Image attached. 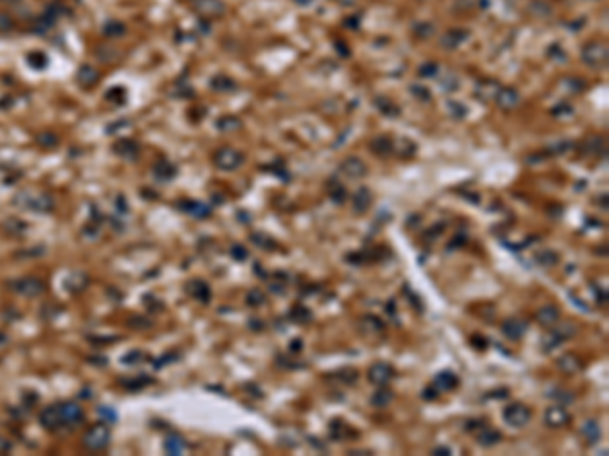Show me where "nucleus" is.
<instances>
[{"instance_id": "1", "label": "nucleus", "mask_w": 609, "mask_h": 456, "mask_svg": "<svg viewBox=\"0 0 609 456\" xmlns=\"http://www.w3.org/2000/svg\"><path fill=\"white\" fill-rule=\"evenodd\" d=\"M530 418H532V412H530L528 405H524V403H510L504 410V422L512 428L526 426L530 422Z\"/></svg>"}, {"instance_id": "2", "label": "nucleus", "mask_w": 609, "mask_h": 456, "mask_svg": "<svg viewBox=\"0 0 609 456\" xmlns=\"http://www.w3.org/2000/svg\"><path fill=\"white\" fill-rule=\"evenodd\" d=\"M581 57L589 67H603L607 63V45L597 43V41L589 43L583 47Z\"/></svg>"}, {"instance_id": "3", "label": "nucleus", "mask_w": 609, "mask_h": 456, "mask_svg": "<svg viewBox=\"0 0 609 456\" xmlns=\"http://www.w3.org/2000/svg\"><path fill=\"white\" fill-rule=\"evenodd\" d=\"M215 164L222 168V171H236L242 162H244V156L240 154L238 150H234V148H222V150H217L215 152Z\"/></svg>"}, {"instance_id": "4", "label": "nucleus", "mask_w": 609, "mask_h": 456, "mask_svg": "<svg viewBox=\"0 0 609 456\" xmlns=\"http://www.w3.org/2000/svg\"><path fill=\"white\" fill-rule=\"evenodd\" d=\"M83 444H86L90 450H104L108 444H110V432H108V428L106 426H94L88 434H86V438H83Z\"/></svg>"}, {"instance_id": "5", "label": "nucleus", "mask_w": 609, "mask_h": 456, "mask_svg": "<svg viewBox=\"0 0 609 456\" xmlns=\"http://www.w3.org/2000/svg\"><path fill=\"white\" fill-rule=\"evenodd\" d=\"M368 379L374 383V385H386L388 381L394 379V367L388 365V363H374L370 369H368Z\"/></svg>"}, {"instance_id": "6", "label": "nucleus", "mask_w": 609, "mask_h": 456, "mask_svg": "<svg viewBox=\"0 0 609 456\" xmlns=\"http://www.w3.org/2000/svg\"><path fill=\"white\" fill-rule=\"evenodd\" d=\"M526 331H528V323H526V320H522V318H518V316L506 318L502 323V333L510 341H520L522 336L526 334Z\"/></svg>"}, {"instance_id": "7", "label": "nucleus", "mask_w": 609, "mask_h": 456, "mask_svg": "<svg viewBox=\"0 0 609 456\" xmlns=\"http://www.w3.org/2000/svg\"><path fill=\"white\" fill-rule=\"evenodd\" d=\"M339 173L347 179H362L366 173H368V166L364 160L355 158V156H349L345 158L341 164H339Z\"/></svg>"}, {"instance_id": "8", "label": "nucleus", "mask_w": 609, "mask_h": 456, "mask_svg": "<svg viewBox=\"0 0 609 456\" xmlns=\"http://www.w3.org/2000/svg\"><path fill=\"white\" fill-rule=\"evenodd\" d=\"M569 422V412L563 405H550L544 412V424L550 428H561Z\"/></svg>"}, {"instance_id": "9", "label": "nucleus", "mask_w": 609, "mask_h": 456, "mask_svg": "<svg viewBox=\"0 0 609 456\" xmlns=\"http://www.w3.org/2000/svg\"><path fill=\"white\" fill-rule=\"evenodd\" d=\"M59 414H61V426H75L81 422L83 412L79 405L75 403H61L59 405Z\"/></svg>"}, {"instance_id": "10", "label": "nucleus", "mask_w": 609, "mask_h": 456, "mask_svg": "<svg viewBox=\"0 0 609 456\" xmlns=\"http://www.w3.org/2000/svg\"><path fill=\"white\" fill-rule=\"evenodd\" d=\"M457 385H459V377L453 371H439L433 379V387L437 392H453Z\"/></svg>"}, {"instance_id": "11", "label": "nucleus", "mask_w": 609, "mask_h": 456, "mask_svg": "<svg viewBox=\"0 0 609 456\" xmlns=\"http://www.w3.org/2000/svg\"><path fill=\"white\" fill-rule=\"evenodd\" d=\"M494 99L498 101V106L502 110H514L520 104V93L514 88H500Z\"/></svg>"}, {"instance_id": "12", "label": "nucleus", "mask_w": 609, "mask_h": 456, "mask_svg": "<svg viewBox=\"0 0 609 456\" xmlns=\"http://www.w3.org/2000/svg\"><path fill=\"white\" fill-rule=\"evenodd\" d=\"M536 320L542 327H546V329H552L558 320H561V310H558L556 306H552V304H546V306H542V308H538V312H536Z\"/></svg>"}, {"instance_id": "13", "label": "nucleus", "mask_w": 609, "mask_h": 456, "mask_svg": "<svg viewBox=\"0 0 609 456\" xmlns=\"http://www.w3.org/2000/svg\"><path fill=\"white\" fill-rule=\"evenodd\" d=\"M556 367L561 369L563 373H567V375H575V373H579V371H581L583 363H581V359L577 357V355L567 353V355H563V357L556 359Z\"/></svg>"}, {"instance_id": "14", "label": "nucleus", "mask_w": 609, "mask_h": 456, "mask_svg": "<svg viewBox=\"0 0 609 456\" xmlns=\"http://www.w3.org/2000/svg\"><path fill=\"white\" fill-rule=\"evenodd\" d=\"M475 440H477V444L483 446V448H492V446H496V444L502 442V434H500L498 430H494V428L485 426L483 430H479V432L475 434Z\"/></svg>"}, {"instance_id": "15", "label": "nucleus", "mask_w": 609, "mask_h": 456, "mask_svg": "<svg viewBox=\"0 0 609 456\" xmlns=\"http://www.w3.org/2000/svg\"><path fill=\"white\" fill-rule=\"evenodd\" d=\"M465 39H467V30H461V29H457V30H447V32H443V37H441V45H443V49L451 51V49H457V47H459Z\"/></svg>"}, {"instance_id": "16", "label": "nucleus", "mask_w": 609, "mask_h": 456, "mask_svg": "<svg viewBox=\"0 0 609 456\" xmlns=\"http://www.w3.org/2000/svg\"><path fill=\"white\" fill-rule=\"evenodd\" d=\"M370 205H372V193H370L368 187H362L358 193L353 195V211L362 215V213H366L370 209Z\"/></svg>"}, {"instance_id": "17", "label": "nucleus", "mask_w": 609, "mask_h": 456, "mask_svg": "<svg viewBox=\"0 0 609 456\" xmlns=\"http://www.w3.org/2000/svg\"><path fill=\"white\" fill-rule=\"evenodd\" d=\"M187 290H189V294H191L193 298H197L199 302H209V298H211V290H209V286H207L205 282H201V280H193V282H189Z\"/></svg>"}, {"instance_id": "18", "label": "nucleus", "mask_w": 609, "mask_h": 456, "mask_svg": "<svg viewBox=\"0 0 609 456\" xmlns=\"http://www.w3.org/2000/svg\"><path fill=\"white\" fill-rule=\"evenodd\" d=\"M14 288L19 290L21 294H39L43 292V282L37 280V278H25V280H19L14 284Z\"/></svg>"}, {"instance_id": "19", "label": "nucleus", "mask_w": 609, "mask_h": 456, "mask_svg": "<svg viewBox=\"0 0 609 456\" xmlns=\"http://www.w3.org/2000/svg\"><path fill=\"white\" fill-rule=\"evenodd\" d=\"M41 422H43V426H47V428H59L61 426V414H59V405H51V408H47V410H43V414H41Z\"/></svg>"}, {"instance_id": "20", "label": "nucleus", "mask_w": 609, "mask_h": 456, "mask_svg": "<svg viewBox=\"0 0 609 456\" xmlns=\"http://www.w3.org/2000/svg\"><path fill=\"white\" fill-rule=\"evenodd\" d=\"M581 434H583V438L589 444H597L599 438H601V428H599V424L595 420H587L583 424V428H581Z\"/></svg>"}, {"instance_id": "21", "label": "nucleus", "mask_w": 609, "mask_h": 456, "mask_svg": "<svg viewBox=\"0 0 609 456\" xmlns=\"http://www.w3.org/2000/svg\"><path fill=\"white\" fill-rule=\"evenodd\" d=\"M498 90H500V86L496 81H479V86H477V97L481 99V101H487V99H494L496 97V93H498Z\"/></svg>"}, {"instance_id": "22", "label": "nucleus", "mask_w": 609, "mask_h": 456, "mask_svg": "<svg viewBox=\"0 0 609 456\" xmlns=\"http://www.w3.org/2000/svg\"><path fill=\"white\" fill-rule=\"evenodd\" d=\"M392 146H394V142L388 136H378V138L372 140V152H376V154H380V156L390 154Z\"/></svg>"}, {"instance_id": "23", "label": "nucleus", "mask_w": 609, "mask_h": 456, "mask_svg": "<svg viewBox=\"0 0 609 456\" xmlns=\"http://www.w3.org/2000/svg\"><path fill=\"white\" fill-rule=\"evenodd\" d=\"M360 323H362V331H370V334H374V336L384 333V323H382L380 318H376V316H370V314H368V316H364V318L360 320Z\"/></svg>"}, {"instance_id": "24", "label": "nucleus", "mask_w": 609, "mask_h": 456, "mask_svg": "<svg viewBox=\"0 0 609 456\" xmlns=\"http://www.w3.org/2000/svg\"><path fill=\"white\" fill-rule=\"evenodd\" d=\"M185 448H187V444H185V440L181 436H169L167 440H165V450H167V454H183L185 452Z\"/></svg>"}, {"instance_id": "25", "label": "nucleus", "mask_w": 609, "mask_h": 456, "mask_svg": "<svg viewBox=\"0 0 609 456\" xmlns=\"http://www.w3.org/2000/svg\"><path fill=\"white\" fill-rule=\"evenodd\" d=\"M329 432H331V438H333V440H341V438H345V434H351V436H353V430L347 428V424H345L343 420H333L331 426H329Z\"/></svg>"}, {"instance_id": "26", "label": "nucleus", "mask_w": 609, "mask_h": 456, "mask_svg": "<svg viewBox=\"0 0 609 456\" xmlns=\"http://www.w3.org/2000/svg\"><path fill=\"white\" fill-rule=\"evenodd\" d=\"M552 331H554L558 336H561L563 341H569V339H573V336L577 334L579 329H577V325H575V323H561V325L556 323V325L552 327Z\"/></svg>"}, {"instance_id": "27", "label": "nucleus", "mask_w": 609, "mask_h": 456, "mask_svg": "<svg viewBox=\"0 0 609 456\" xmlns=\"http://www.w3.org/2000/svg\"><path fill=\"white\" fill-rule=\"evenodd\" d=\"M392 397H394V395H392L390 390H378L374 395H372L370 403L374 405V408H386V405H390Z\"/></svg>"}, {"instance_id": "28", "label": "nucleus", "mask_w": 609, "mask_h": 456, "mask_svg": "<svg viewBox=\"0 0 609 456\" xmlns=\"http://www.w3.org/2000/svg\"><path fill=\"white\" fill-rule=\"evenodd\" d=\"M289 318L293 320L295 325H304L311 320V310L304 308V306H295L291 312H289Z\"/></svg>"}, {"instance_id": "29", "label": "nucleus", "mask_w": 609, "mask_h": 456, "mask_svg": "<svg viewBox=\"0 0 609 456\" xmlns=\"http://www.w3.org/2000/svg\"><path fill=\"white\" fill-rule=\"evenodd\" d=\"M536 264H540V266H544V268H550V266H556V262H558V256L554 251H550V249H544V251H538L536 253Z\"/></svg>"}, {"instance_id": "30", "label": "nucleus", "mask_w": 609, "mask_h": 456, "mask_svg": "<svg viewBox=\"0 0 609 456\" xmlns=\"http://www.w3.org/2000/svg\"><path fill=\"white\" fill-rule=\"evenodd\" d=\"M329 379H337V381H341V383H353L355 379H358V371L355 369H341V371H335V373H331L329 375Z\"/></svg>"}, {"instance_id": "31", "label": "nucleus", "mask_w": 609, "mask_h": 456, "mask_svg": "<svg viewBox=\"0 0 609 456\" xmlns=\"http://www.w3.org/2000/svg\"><path fill=\"white\" fill-rule=\"evenodd\" d=\"M252 242H256L258 247L268 249V251H274V249H276V242H274L272 238H268V235H264V233H254V235H252Z\"/></svg>"}, {"instance_id": "32", "label": "nucleus", "mask_w": 609, "mask_h": 456, "mask_svg": "<svg viewBox=\"0 0 609 456\" xmlns=\"http://www.w3.org/2000/svg\"><path fill=\"white\" fill-rule=\"evenodd\" d=\"M376 106H378L386 116H398V112H400V110L392 104V101L386 99V97H378V99H376Z\"/></svg>"}, {"instance_id": "33", "label": "nucleus", "mask_w": 609, "mask_h": 456, "mask_svg": "<svg viewBox=\"0 0 609 456\" xmlns=\"http://www.w3.org/2000/svg\"><path fill=\"white\" fill-rule=\"evenodd\" d=\"M561 343H563V339H561V336H558V334H556V333L552 331V333L544 334V341H542V349H544V351L548 353V351L556 349V347L561 345Z\"/></svg>"}, {"instance_id": "34", "label": "nucleus", "mask_w": 609, "mask_h": 456, "mask_svg": "<svg viewBox=\"0 0 609 456\" xmlns=\"http://www.w3.org/2000/svg\"><path fill=\"white\" fill-rule=\"evenodd\" d=\"M246 302L250 304V306H262V304L266 302V296H264L262 290H250L248 296H246Z\"/></svg>"}, {"instance_id": "35", "label": "nucleus", "mask_w": 609, "mask_h": 456, "mask_svg": "<svg viewBox=\"0 0 609 456\" xmlns=\"http://www.w3.org/2000/svg\"><path fill=\"white\" fill-rule=\"evenodd\" d=\"M550 395L554 397V399H558L561 403H573L575 401V395L569 392V390H563V387H556L554 392H550Z\"/></svg>"}, {"instance_id": "36", "label": "nucleus", "mask_w": 609, "mask_h": 456, "mask_svg": "<svg viewBox=\"0 0 609 456\" xmlns=\"http://www.w3.org/2000/svg\"><path fill=\"white\" fill-rule=\"evenodd\" d=\"M329 189H331V199L335 201V203H345V189L343 187H335V181H331L329 182Z\"/></svg>"}, {"instance_id": "37", "label": "nucleus", "mask_w": 609, "mask_h": 456, "mask_svg": "<svg viewBox=\"0 0 609 456\" xmlns=\"http://www.w3.org/2000/svg\"><path fill=\"white\" fill-rule=\"evenodd\" d=\"M240 126H242V122L238 120V118H224V120H219V128L222 130H240Z\"/></svg>"}, {"instance_id": "38", "label": "nucleus", "mask_w": 609, "mask_h": 456, "mask_svg": "<svg viewBox=\"0 0 609 456\" xmlns=\"http://www.w3.org/2000/svg\"><path fill=\"white\" fill-rule=\"evenodd\" d=\"M485 426H487V424H485L483 420H469L467 424H465V430H467V432H473V434H477V432L483 430Z\"/></svg>"}, {"instance_id": "39", "label": "nucleus", "mask_w": 609, "mask_h": 456, "mask_svg": "<svg viewBox=\"0 0 609 456\" xmlns=\"http://www.w3.org/2000/svg\"><path fill=\"white\" fill-rule=\"evenodd\" d=\"M414 32H416V37H431L433 32H435V29H433V25H418V27H414Z\"/></svg>"}, {"instance_id": "40", "label": "nucleus", "mask_w": 609, "mask_h": 456, "mask_svg": "<svg viewBox=\"0 0 609 456\" xmlns=\"http://www.w3.org/2000/svg\"><path fill=\"white\" fill-rule=\"evenodd\" d=\"M232 256L238 260V262H244V260L248 258V249H246L244 245H234V247H232Z\"/></svg>"}, {"instance_id": "41", "label": "nucleus", "mask_w": 609, "mask_h": 456, "mask_svg": "<svg viewBox=\"0 0 609 456\" xmlns=\"http://www.w3.org/2000/svg\"><path fill=\"white\" fill-rule=\"evenodd\" d=\"M439 71V67L435 65V63H427V65H422L420 69H418V73L422 75V77H431V75H435Z\"/></svg>"}, {"instance_id": "42", "label": "nucleus", "mask_w": 609, "mask_h": 456, "mask_svg": "<svg viewBox=\"0 0 609 456\" xmlns=\"http://www.w3.org/2000/svg\"><path fill=\"white\" fill-rule=\"evenodd\" d=\"M412 93H416V95H418V99H425V101H429V99H431V93H429V90H427V88H418V86H414V88H412Z\"/></svg>"}, {"instance_id": "43", "label": "nucleus", "mask_w": 609, "mask_h": 456, "mask_svg": "<svg viewBox=\"0 0 609 456\" xmlns=\"http://www.w3.org/2000/svg\"><path fill=\"white\" fill-rule=\"evenodd\" d=\"M250 329L252 331H264V323H262V320H258V318H252L250 320Z\"/></svg>"}, {"instance_id": "44", "label": "nucleus", "mask_w": 609, "mask_h": 456, "mask_svg": "<svg viewBox=\"0 0 609 456\" xmlns=\"http://www.w3.org/2000/svg\"><path fill=\"white\" fill-rule=\"evenodd\" d=\"M437 394H439V392L435 390V387H427V392H422V397H425V399H433Z\"/></svg>"}, {"instance_id": "45", "label": "nucleus", "mask_w": 609, "mask_h": 456, "mask_svg": "<svg viewBox=\"0 0 609 456\" xmlns=\"http://www.w3.org/2000/svg\"><path fill=\"white\" fill-rule=\"evenodd\" d=\"M303 349V343H301V339H295V343H291V353H299Z\"/></svg>"}, {"instance_id": "46", "label": "nucleus", "mask_w": 609, "mask_h": 456, "mask_svg": "<svg viewBox=\"0 0 609 456\" xmlns=\"http://www.w3.org/2000/svg\"><path fill=\"white\" fill-rule=\"evenodd\" d=\"M8 448H10V444L4 440L2 436H0V452H4V450H8Z\"/></svg>"}, {"instance_id": "47", "label": "nucleus", "mask_w": 609, "mask_h": 456, "mask_svg": "<svg viewBox=\"0 0 609 456\" xmlns=\"http://www.w3.org/2000/svg\"><path fill=\"white\" fill-rule=\"evenodd\" d=\"M433 452H435V454H451V450H449L447 446H441V448H435Z\"/></svg>"}, {"instance_id": "48", "label": "nucleus", "mask_w": 609, "mask_h": 456, "mask_svg": "<svg viewBox=\"0 0 609 456\" xmlns=\"http://www.w3.org/2000/svg\"><path fill=\"white\" fill-rule=\"evenodd\" d=\"M295 2H297V4H303V6H304V4H311V0H295Z\"/></svg>"}]
</instances>
